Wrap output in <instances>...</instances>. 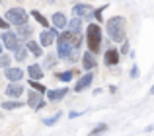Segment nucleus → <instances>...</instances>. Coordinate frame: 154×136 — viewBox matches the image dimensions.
I'll return each mask as SVG.
<instances>
[{"label": "nucleus", "instance_id": "10", "mask_svg": "<svg viewBox=\"0 0 154 136\" xmlns=\"http://www.w3.org/2000/svg\"><path fill=\"white\" fill-rule=\"evenodd\" d=\"M92 6L90 4H74L72 6V14H74V18H80L82 19V16H88V19H90V14H92Z\"/></svg>", "mask_w": 154, "mask_h": 136}, {"label": "nucleus", "instance_id": "2", "mask_svg": "<svg viewBox=\"0 0 154 136\" xmlns=\"http://www.w3.org/2000/svg\"><path fill=\"white\" fill-rule=\"evenodd\" d=\"M107 33L109 39L115 43L125 41V19L121 16H113V18L107 19Z\"/></svg>", "mask_w": 154, "mask_h": 136}, {"label": "nucleus", "instance_id": "35", "mask_svg": "<svg viewBox=\"0 0 154 136\" xmlns=\"http://www.w3.org/2000/svg\"><path fill=\"white\" fill-rule=\"evenodd\" d=\"M150 95H154V86H152V87H150Z\"/></svg>", "mask_w": 154, "mask_h": 136}, {"label": "nucleus", "instance_id": "1", "mask_svg": "<svg viewBox=\"0 0 154 136\" xmlns=\"http://www.w3.org/2000/svg\"><path fill=\"white\" fill-rule=\"evenodd\" d=\"M86 43H88V53L96 55L102 49V27L98 23H90L86 27Z\"/></svg>", "mask_w": 154, "mask_h": 136}, {"label": "nucleus", "instance_id": "14", "mask_svg": "<svg viewBox=\"0 0 154 136\" xmlns=\"http://www.w3.org/2000/svg\"><path fill=\"white\" fill-rule=\"evenodd\" d=\"M51 23H53V27H55V29H63V27H66L68 19H66V16H64L63 12H57V14H53Z\"/></svg>", "mask_w": 154, "mask_h": 136}, {"label": "nucleus", "instance_id": "22", "mask_svg": "<svg viewBox=\"0 0 154 136\" xmlns=\"http://www.w3.org/2000/svg\"><path fill=\"white\" fill-rule=\"evenodd\" d=\"M68 27H70V31H74V33H80V27H82V19L80 18H72L70 22L66 23Z\"/></svg>", "mask_w": 154, "mask_h": 136}, {"label": "nucleus", "instance_id": "4", "mask_svg": "<svg viewBox=\"0 0 154 136\" xmlns=\"http://www.w3.org/2000/svg\"><path fill=\"white\" fill-rule=\"evenodd\" d=\"M57 39H60V41L72 45L74 49H78L80 43H82V33H74V31H63V33L57 35Z\"/></svg>", "mask_w": 154, "mask_h": 136}, {"label": "nucleus", "instance_id": "3", "mask_svg": "<svg viewBox=\"0 0 154 136\" xmlns=\"http://www.w3.org/2000/svg\"><path fill=\"white\" fill-rule=\"evenodd\" d=\"M4 19H6L8 23H12V25H26L27 23V12L23 10V8L16 6V8H10V10L6 12V16H4Z\"/></svg>", "mask_w": 154, "mask_h": 136}, {"label": "nucleus", "instance_id": "32", "mask_svg": "<svg viewBox=\"0 0 154 136\" xmlns=\"http://www.w3.org/2000/svg\"><path fill=\"white\" fill-rule=\"evenodd\" d=\"M129 53V43L123 41V47H121V55H127Z\"/></svg>", "mask_w": 154, "mask_h": 136}, {"label": "nucleus", "instance_id": "17", "mask_svg": "<svg viewBox=\"0 0 154 136\" xmlns=\"http://www.w3.org/2000/svg\"><path fill=\"white\" fill-rule=\"evenodd\" d=\"M23 93V86L22 84H8L6 87V95L8 97H18V95Z\"/></svg>", "mask_w": 154, "mask_h": 136}, {"label": "nucleus", "instance_id": "24", "mask_svg": "<svg viewBox=\"0 0 154 136\" xmlns=\"http://www.w3.org/2000/svg\"><path fill=\"white\" fill-rule=\"evenodd\" d=\"M27 84H29V86L33 87V90L37 91V93H41V95H43V93H47V87L43 86V84H39V82H33V80H27Z\"/></svg>", "mask_w": 154, "mask_h": 136}, {"label": "nucleus", "instance_id": "29", "mask_svg": "<svg viewBox=\"0 0 154 136\" xmlns=\"http://www.w3.org/2000/svg\"><path fill=\"white\" fill-rule=\"evenodd\" d=\"M8 64H10V57H8V55H0V68L6 70Z\"/></svg>", "mask_w": 154, "mask_h": 136}, {"label": "nucleus", "instance_id": "9", "mask_svg": "<svg viewBox=\"0 0 154 136\" xmlns=\"http://www.w3.org/2000/svg\"><path fill=\"white\" fill-rule=\"evenodd\" d=\"M4 76L10 80V84H20V80L23 78V70L22 68H10L8 66L6 70H4Z\"/></svg>", "mask_w": 154, "mask_h": 136}, {"label": "nucleus", "instance_id": "26", "mask_svg": "<svg viewBox=\"0 0 154 136\" xmlns=\"http://www.w3.org/2000/svg\"><path fill=\"white\" fill-rule=\"evenodd\" d=\"M102 132H107V125H103V123H102V125H98L94 130H90V136H100Z\"/></svg>", "mask_w": 154, "mask_h": 136}, {"label": "nucleus", "instance_id": "18", "mask_svg": "<svg viewBox=\"0 0 154 136\" xmlns=\"http://www.w3.org/2000/svg\"><path fill=\"white\" fill-rule=\"evenodd\" d=\"M26 49L29 51L33 57H41V55H43L41 45H39V43H35V41H27V47H26Z\"/></svg>", "mask_w": 154, "mask_h": 136}, {"label": "nucleus", "instance_id": "8", "mask_svg": "<svg viewBox=\"0 0 154 136\" xmlns=\"http://www.w3.org/2000/svg\"><path fill=\"white\" fill-rule=\"evenodd\" d=\"M72 51H74L72 45H68V43L57 39V57H59V58H66V61H68V57H70Z\"/></svg>", "mask_w": 154, "mask_h": 136}, {"label": "nucleus", "instance_id": "36", "mask_svg": "<svg viewBox=\"0 0 154 136\" xmlns=\"http://www.w3.org/2000/svg\"><path fill=\"white\" fill-rule=\"evenodd\" d=\"M0 55H2V45H0Z\"/></svg>", "mask_w": 154, "mask_h": 136}, {"label": "nucleus", "instance_id": "25", "mask_svg": "<svg viewBox=\"0 0 154 136\" xmlns=\"http://www.w3.org/2000/svg\"><path fill=\"white\" fill-rule=\"evenodd\" d=\"M59 119H60V111H59V113H55L49 119H43V125H45V126H53L55 123H59Z\"/></svg>", "mask_w": 154, "mask_h": 136}, {"label": "nucleus", "instance_id": "6", "mask_svg": "<svg viewBox=\"0 0 154 136\" xmlns=\"http://www.w3.org/2000/svg\"><path fill=\"white\" fill-rule=\"evenodd\" d=\"M57 29H43L41 33H39V45L41 47H49L53 43L57 41Z\"/></svg>", "mask_w": 154, "mask_h": 136}, {"label": "nucleus", "instance_id": "5", "mask_svg": "<svg viewBox=\"0 0 154 136\" xmlns=\"http://www.w3.org/2000/svg\"><path fill=\"white\" fill-rule=\"evenodd\" d=\"M2 43H4V47L6 49H10V51H18V47H20V39H18V35L16 33H12V31H6V33H2Z\"/></svg>", "mask_w": 154, "mask_h": 136}, {"label": "nucleus", "instance_id": "34", "mask_svg": "<svg viewBox=\"0 0 154 136\" xmlns=\"http://www.w3.org/2000/svg\"><path fill=\"white\" fill-rule=\"evenodd\" d=\"M53 62H55V57H49V58H47V66H53Z\"/></svg>", "mask_w": 154, "mask_h": 136}, {"label": "nucleus", "instance_id": "28", "mask_svg": "<svg viewBox=\"0 0 154 136\" xmlns=\"http://www.w3.org/2000/svg\"><path fill=\"white\" fill-rule=\"evenodd\" d=\"M105 8H107V4H105V6H100V8H96V10H94V18L98 19V22H103V18H102V16H103Z\"/></svg>", "mask_w": 154, "mask_h": 136}, {"label": "nucleus", "instance_id": "23", "mask_svg": "<svg viewBox=\"0 0 154 136\" xmlns=\"http://www.w3.org/2000/svg\"><path fill=\"white\" fill-rule=\"evenodd\" d=\"M74 76H76V70H66V72H59V74H57V78L63 80V82H70Z\"/></svg>", "mask_w": 154, "mask_h": 136}, {"label": "nucleus", "instance_id": "11", "mask_svg": "<svg viewBox=\"0 0 154 136\" xmlns=\"http://www.w3.org/2000/svg\"><path fill=\"white\" fill-rule=\"evenodd\" d=\"M92 80H94V74H92V72H86V74H84L82 78L74 84V91H84L86 87H90Z\"/></svg>", "mask_w": 154, "mask_h": 136}, {"label": "nucleus", "instance_id": "19", "mask_svg": "<svg viewBox=\"0 0 154 136\" xmlns=\"http://www.w3.org/2000/svg\"><path fill=\"white\" fill-rule=\"evenodd\" d=\"M31 33H33L31 25H27V23H26V25L18 27V33H16V35H18V39H20V37H23V39H29V37H31Z\"/></svg>", "mask_w": 154, "mask_h": 136}, {"label": "nucleus", "instance_id": "15", "mask_svg": "<svg viewBox=\"0 0 154 136\" xmlns=\"http://www.w3.org/2000/svg\"><path fill=\"white\" fill-rule=\"evenodd\" d=\"M66 93H68L66 87H60V90H47V99H49V101H59V99H63Z\"/></svg>", "mask_w": 154, "mask_h": 136}, {"label": "nucleus", "instance_id": "20", "mask_svg": "<svg viewBox=\"0 0 154 136\" xmlns=\"http://www.w3.org/2000/svg\"><path fill=\"white\" fill-rule=\"evenodd\" d=\"M20 107H23V101H4L2 103V109L4 111H12V109H20Z\"/></svg>", "mask_w": 154, "mask_h": 136}, {"label": "nucleus", "instance_id": "12", "mask_svg": "<svg viewBox=\"0 0 154 136\" xmlns=\"http://www.w3.org/2000/svg\"><path fill=\"white\" fill-rule=\"evenodd\" d=\"M82 66H84V70H88V72H92L96 66H98V62H96V57L92 53H84L82 55Z\"/></svg>", "mask_w": 154, "mask_h": 136}, {"label": "nucleus", "instance_id": "30", "mask_svg": "<svg viewBox=\"0 0 154 136\" xmlns=\"http://www.w3.org/2000/svg\"><path fill=\"white\" fill-rule=\"evenodd\" d=\"M8 27H10V23L6 22L4 18H0V29H4V31H8Z\"/></svg>", "mask_w": 154, "mask_h": 136}, {"label": "nucleus", "instance_id": "27", "mask_svg": "<svg viewBox=\"0 0 154 136\" xmlns=\"http://www.w3.org/2000/svg\"><path fill=\"white\" fill-rule=\"evenodd\" d=\"M26 55H27V49L23 45H20L18 51H16V61H23V58H26Z\"/></svg>", "mask_w": 154, "mask_h": 136}, {"label": "nucleus", "instance_id": "31", "mask_svg": "<svg viewBox=\"0 0 154 136\" xmlns=\"http://www.w3.org/2000/svg\"><path fill=\"white\" fill-rule=\"evenodd\" d=\"M139 74H140V72H139V68H137V66H133V68H131V78H139Z\"/></svg>", "mask_w": 154, "mask_h": 136}, {"label": "nucleus", "instance_id": "16", "mask_svg": "<svg viewBox=\"0 0 154 136\" xmlns=\"http://www.w3.org/2000/svg\"><path fill=\"white\" fill-rule=\"evenodd\" d=\"M27 74H29V78L33 80V82H37V80L43 78V68L39 64H29L27 66Z\"/></svg>", "mask_w": 154, "mask_h": 136}, {"label": "nucleus", "instance_id": "21", "mask_svg": "<svg viewBox=\"0 0 154 136\" xmlns=\"http://www.w3.org/2000/svg\"><path fill=\"white\" fill-rule=\"evenodd\" d=\"M31 16H33L35 19H37V23H41L43 27H45V29H49V22H47L45 18H43V14L39 10H31Z\"/></svg>", "mask_w": 154, "mask_h": 136}, {"label": "nucleus", "instance_id": "7", "mask_svg": "<svg viewBox=\"0 0 154 136\" xmlns=\"http://www.w3.org/2000/svg\"><path fill=\"white\" fill-rule=\"evenodd\" d=\"M27 105H29L31 109L39 111V109H43V107H45V99H43L41 93H37V91H31V93L27 95Z\"/></svg>", "mask_w": 154, "mask_h": 136}, {"label": "nucleus", "instance_id": "13", "mask_svg": "<svg viewBox=\"0 0 154 136\" xmlns=\"http://www.w3.org/2000/svg\"><path fill=\"white\" fill-rule=\"evenodd\" d=\"M103 61H105V64H107V66L119 64V51H117V49H107V51H105Z\"/></svg>", "mask_w": 154, "mask_h": 136}, {"label": "nucleus", "instance_id": "33", "mask_svg": "<svg viewBox=\"0 0 154 136\" xmlns=\"http://www.w3.org/2000/svg\"><path fill=\"white\" fill-rule=\"evenodd\" d=\"M82 113H84V111H70V113H68V117H70V119H74V117H80Z\"/></svg>", "mask_w": 154, "mask_h": 136}]
</instances>
